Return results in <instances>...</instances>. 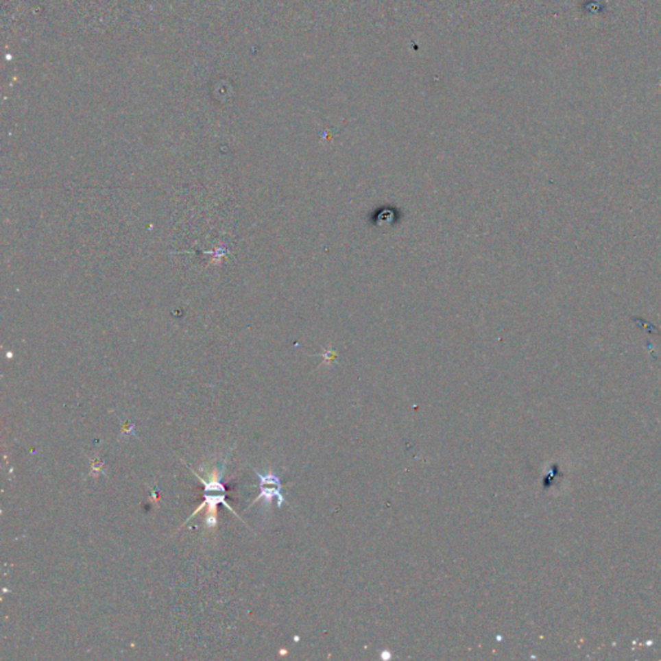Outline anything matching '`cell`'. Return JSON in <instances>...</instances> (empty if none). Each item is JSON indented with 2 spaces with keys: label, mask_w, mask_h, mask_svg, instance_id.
<instances>
[{
  "label": "cell",
  "mask_w": 661,
  "mask_h": 661,
  "mask_svg": "<svg viewBox=\"0 0 661 661\" xmlns=\"http://www.w3.org/2000/svg\"><path fill=\"white\" fill-rule=\"evenodd\" d=\"M259 478L261 479V485H260L261 494L259 496V498H265L266 503L270 504L273 497H278V507H280L282 503H283V497L280 495V481H279V478L273 473L267 474V475L259 474Z\"/></svg>",
  "instance_id": "cell-1"
}]
</instances>
